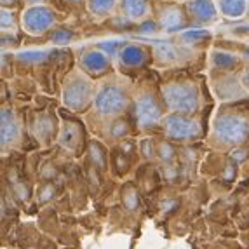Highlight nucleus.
Masks as SVG:
<instances>
[{
  "label": "nucleus",
  "mask_w": 249,
  "mask_h": 249,
  "mask_svg": "<svg viewBox=\"0 0 249 249\" xmlns=\"http://www.w3.org/2000/svg\"><path fill=\"white\" fill-rule=\"evenodd\" d=\"M129 89L124 80L112 77L96 89L94 94V110L101 117H117L124 112L129 105Z\"/></svg>",
  "instance_id": "nucleus-1"
},
{
  "label": "nucleus",
  "mask_w": 249,
  "mask_h": 249,
  "mask_svg": "<svg viewBox=\"0 0 249 249\" xmlns=\"http://www.w3.org/2000/svg\"><path fill=\"white\" fill-rule=\"evenodd\" d=\"M162 101L171 112L194 113L199 108V89L192 80H171L162 86Z\"/></svg>",
  "instance_id": "nucleus-2"
},
{
  "label": "nucleus",
  "mask_w": 249,
  "mask_h": 249,
  "mask_svg": "<svg viewBox=\"0 0 249 249\" xmlns=\"http://www.w3.org/2000/svg\"><path fill=\"white\" fill-rule=\"evenodd\" d=\"M94 84L88 73L82 70L73 71L67 77L65 86H63V101L67 108L73 112H84L89 105L94 101Z\"/></svg>",
  "instance_id": "nucleus-3"
},
{
  "label": "nucleus",
  "mask_w": 249,
  "mask_h": 249,
  "mask_svg": "<svg viewBox=\"0 0 249 249\" xmlns=\"http://www.w3.org/2000/svg\"><path fill=\"white\" fill-rule=\"evenodd\" d=\"M214 136L225 145H242L249 138L248 115L235 110L218 113L214 121Z\"/></svg>",
  "instance_id": "nucleus-4"
},
{
  "label": "nucleus",
  "mask_w": 249,
  "mask_h": 249,
  "mask_svg": "<svg viewBox=\"0 0 249 249\" xmlns=\"http://www.w3.org/2000/svg\"><path fill=\"white\" fill-rule=\"evenodd\" d=\"M160 98L150 88H142L134 94V119L143 129L154 127L162 119Z\"/></svg>",
  "instance_id": "nucleus-5"
},
{
  "label": "nucleus",
  "mask_w": 249,
  "mask_h": 249,
  "mask_svg": "<svg viewBox=\"0 0 249 249\" xmlns=\"http://www.w3.org/2000/svg\"><path fill=\"white\" fill-rule=\"evenodd\" d=\"M155 11V21L159 23L160 30H166V32H179V30L187 28L190 25V19H188L187 9L185 5H178L175 2H169V0H159L154 4Z\"/></svg>",
  "instance_id": "nucleus-6"
},
{
  "label": "nucleus",
  "mask_w": 249,
  "mask_h": 249,
  "mask_svg": "<svg viewBox=\"0 0 249 249\" xmlns=\"http://www.w3.org/2000/svg\"><path fill=\"white\" fill-rule=\"evenodd\" d=\"M54 25L56 14L46 5H30L21 16V26L30 35H44L51 32Z\"/></svg>",
  "instance_id": "nucleus-7"
},
{
  "label": "nucleus",
  "mask_w": 249,
  "mask_h": 249,
  "mask_svg": "<svg viewBox=\"0 0 249 249\" xmlns=\"http://www.w3.org/2000/svg\"><path fill=\"white\" fill-rule=\"evenodd\" d=\"M154 51L143 44H124L117 53V61L121 70H145L152 61Z\"/></svg>",
  "instance_id": "nucleus-8"
},
{
  "label": "nucleus",
  "mask_w": 249,
  "mask_h": 249,
  "mask_svg": "<svg viewBox=\"0 0 249 249\" xmlns=\"http://www.w3.org/2000/svg\"><path fill=\"white\" fill-rule=\"evenodd\" d=\"M164 129L167 138L178 140V142H188L199 136V125L196 121L188 119L187 113H171L164 119Z\"/></svg>",
  "instance_id": "nucleus-9"
},
{
  "label": "nucleus",
  "mask_w": 249,
  "mask_h": 249,
  "mask_svg": "<svg viewBox=\"0 0 249 249\" xmlns=\"http://www.w3.org/2000/svg\"><path fill=\"white\" fill-rule=\"evenodd\" d=\"M79 67L84 73H88L91 79L105 77L112 70V59L101 49H88L79 56Z\"/></svg>",
  "instance_id": "nucleus-10"
},
{
  "label": "nucleus",
  "mask_w": 249,
  "mask_h": 249,
  "mask_svg": "<svg viewBox=\"0 0 249 249\" xmlns=\"http://www.w3.org/2000/svg\"><path fill=\"white\" fill-rule=\"evenodd\" d=\"M190 25L206 26L218 19V7L213 0H187L185 2Z\"/></svg>",
  "instance_id": "nucleus-11"
},
{
  "label": "nucleus",
  "mask_w": 249,
  "mask_h": 249,
  "mask_svg": "<svg viewBox=\"0 0 249 249\" xmlns=\"http://www.w3.org/2000/svg\"><path fill=\"white\" fill-rule=\"evenodd\" d=\"M152 2L150 0H121V11L125 19L140 23L146 19V16L152 11Z\"/></svg>",
  "instance_id": "nucleus-12"
},
{
  "label": "nucleus",
  "mask_w": 249,
  "mask_h": 249,
  "mask_svg": "<svg viewBox=\"0 0 249 249\" xmlns=\"http://www.w3.org/2000/svg\"><path fill=\"white\" fill-rule=\"evenodd\" d=\"M0 138H2V146L13 145L19 138V122L11 108L2 110V127H0Z\"/></svg>",
  "instance_id": "nucleus-13"
},
{
  "label": "nucleus",
  "mask_w": 249,
  "mask_h": 249,
  "mask_svg": "<svg viewBox=\"0 0 249 249\" xmlns=\"http://www.w3.org/2000/svg\"><path fill=\"white\" fill-rule=\"evenodd\" d=\"M152 47H154V58L159 65H164V67H171L178 63L179 56L176 47L167 40H152Z\"/></svg>",
  "instance_id": "nucleus-14"
},
{
  "label": "nucleus",
  "mask_w": 249,
  "mask_h": 249,
  "mask_svg": "<svg viewBox=\"0 0 249 249\" xmlns=\"http://www.w3.org/2000/svg\"><path fill=\"white\" fill-rule=\"evenodd\" d=\"M82 127L77 122L67 121L61 127V134H59V143H61L65 148L75 150L79 146L80 140H82Z\"/></svg>",
  "instance_id": "nucleus-15"
},
{
  "label": "nucleus",
  "mask_w": 249,
  "mask_h": 249,
  "mask_svg": "<svg viewBox=\"0 0 249 249\" xmlns=\"http://www.w3.org/2000/svg\"><path fill=\"white\" fill-rule=\"evenodd\" d=\"M216 7H218V11L223 16L232 18V19H239L248 11V0H218Z\"/></svg>",
  "instance_id": "nucleus-16"
},
{
  "label": "nucleus",
  "mask_w": 249,
  "mask_h": 249,
  "mask_svg": "<svg viewBox=\"0 0 249 249\" xmlns=\"http://www.w3.org/2000/svg\"><path fill=\"white\" fill-rule=\"evenodd\" d=\"M211 65L214 70L220 71H233L241 65V59L233 56L230 53H223V51H214L211 54Z\"/></svg>",
  "instance_id": "nucleus-17"
},
{
  "label": "nucleus",
  "mask_w": 249,
  "mask_h": 249,
  "mask_svg": "<svg viewBox=\"0 0 249 249\" xmlns=\"http://www.w3.org/2000/svg\"><path fill=\"white\" fill-rule=\"evenodd\" d=\"M86 4H88L89 13L98 18H103V16H110L115 11L117 0H88Z\"/></svg>",
  "instance_id": "nucleus-18"
},
{
  "label": "nucleus",
  "mask_w": 249,
  "mask_h": 249,
  "mask_svg": "<svg viewBox=\"0 0 249 249\" xmlns=\"http://www.w3.org/2000/svg\"><path fill=\"white\" fill-rule=\"evenodd\" d=\"M181 40L194 47L206 46L211 40V32H208V30H190V32H185L181 35Z\"/></svg>",
  "instance_id": "nucleus-19"
},
{
  "label": "nucleus",
  "mask_w": 249,
  "mask_h": 249,
  "mask_svg": "<svg viewBox=\"0 0 249 249\" xmlns=\"http://www.w3.org/2000/svg\"><path fill=\"white\" fill-rule=\"evenodd\" d=\"M54 131L53 119L49 115H38L34 124V133L37 138H49Z\"/></svg>",
  "instance_id": "nucleus-20"
},
{
  "label": "nucleus",
  "mask_w": 249,
  "mask_h": 249,
  "mask_svg": "<svg viewBox=\"0 0 249 249\" xmlns=\"http://www.w3.org/2000/svg\"><path fill=\"white\" fill-rule=\"evenodd\" d=\"M51 53L47 51H25V53L18 54V59L25 65H40L47 59Z\"/></svg>",
  "instance_id": "nucleus-21"
},
{
  "label": "nucleus",
  "mask_w": 249,
  "mask_h": 249,
  "mask_svg": "<svg viewBox=\"0 0 249 249\" xmlns=\"http://www.w3.org/2000/svg\"><path fill=\"white\" fill-rule=\"evenodd\" d=\"M0 25H2V32H13L19 25V19H18L16 13H13L11 9H2V21H0Z\"/></svg>",
  "instance_id": "nucleus-22"
},
{
  "label": "nucleus",
  "mask_w": 249,
  "mask_h": 249,
  "mask_svg": "<svg viewBox=\"0 0 249 249\" xmlns=\"http://www.w3.org/2000/svg\"><path fill=\"white\" fill-rule=\"evenodd\" d=\"M73 37H75V34L70 28L51 30V40H53L54 44H67V42H70Z\"/></svg>",
  "instance_id": "nucleus-23"
},
{
  "label": "nucleus",
  "mask_w": 249,
  "mask_h": 249,
  "mask_svg": "<svg viewBox=\"0 0 249 249\" xmlns=\"http://www.w3.org/2000/svg\"><path fill=\"white\" fill-rule=\"evenodd\" d=\"M19 0H2V7L4 9H14Z\"/></svg>",
  "instance_id": "nucleus-24"
},
{
  "label": "nucleus",
  "mask_w": 249,
  "mask_h": 249,
  "mask_svg": "<svg viewBox=\"0 0 249 249\" xmlns=\"http://www.w3.org/2000/svg\"><path fill=\"white\" fill-rule=\"evenodd\" d=\"M244 86L249 89V68H246V73H244Z\"/></svg>",
  "instance_id": "nucleus-25"
},
{
  "label": "nucleus",
  "mask_w": 249,
  "mask_h": 249,
  "mask_svg": "<svg viewBox=\"0 0 249 249\" xmlns=\"http://www.w3.org/2000/svg\"><path fill=\"white\" fill-rule=\"evenodd\" d=\"M25 2H26L28 5H38V4H42L44 0H25Z\"/></svg>",
  "instance_id": "nucleus-26"
},
{
  "label": "nucleus",
  "mask_w": 249,
  "mask_h": 249,
  "mask_svg": "<svg viewBox=\"0 0 249 249\" xmlns=\"http://www.w3.org/2000/svg\"><path fill=\"white\" fill-rule=\"evenodd\" d=\"M68 4H80V2H88V0H65Z\"/></svg>",
  "instance_id": "nucleus-27"
},
{
  "label": "nucleus",
  "mask_w": 249,
  "mask_h": 249,
  "mask_svg": "<svg viewBox=\"0 0 249 249\" xmlns=\"http://www.w3.org/2000/svg\"><path fill=\"white\" fill-rule=\"evenodd\" d=\"M248 13H249V0H248Z\"/></svg>",
  "instance_id": "nucleus-28"
}]
</instances>
